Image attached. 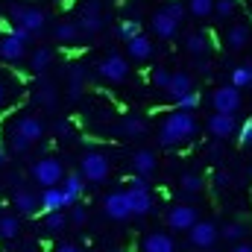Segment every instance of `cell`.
Wrapping results in <instances>:
<instances>
[{
	"label": "cell",
	"instance_id": "8fae6325",
	"mask_svg": "<svg viewBox=\"0 0 252 252\" xmlns=\"http://www.w3.org/2000/svg\"><path fill=\"white\" fill-rule=\"evenodd\" d=\"M196 220H199V214H196V208L188 205V202H179V205H173V208L167 211V226H170L173 232H188Z\"/></svg>",
	"mask_w": 252,
	"mask_h": 252
},
{
	"label": "cell",
	"instance_id": "ffe728a7",
	"mask_svg": "<svg viewBox=\"0 0 252 252\" xmlns=\"http://www.w3.org/2000/svg\"><path fill=\"white\" fill-rule=\"evenodd\" d=\"M62 188H64V196H67V208H70L73 202H79V196L85 190V176L82 173H67L62 179Z\"/></svg>",
	"mask_w": 252,
	"mask_h": 252
},
{
	"label": "cell",
	"instance_id": "e0dca14e",
	"mask_svg": "<svg viewBox=\"0 0 252 252\" xmlns=\"http://www.w3.org/2000/svg\"><path fill=\"white\" fill-rule=\"evenodd\" d=\"M252 41V30L247 27V24H232L229 30H226V47L229 50H244L247 44Z\"/></svg>",
	"mask_w": 252,
	"mask_h": 252
},
{
	"label": "cell",
	"instance_id": "74e56055",
	"mask_svg": "<svg viewBox=\"0 0 252 252\" xmlns=\"http://www.w3.org/2000/svg\"><path fill=\"white\" fill-rule=\"evenodd\" d=\"M138 32H141V24H138V21H121V24H118V35H121L124 41H129V38L138 35Z\"/></svg>",
	"mask_w": 252,
	"mask_h": 252
},
{
	"label": "cell",
	"instance_id": "5b68a950",
	"mask_svg": "<svg viewBox=\"0 0 252 252\" xmlns=\"http://www.w3.org/2000/svg\"><path fill=\"white\" fill-rule=\"evenodd\" d=\"M30 173H32V179H35L41 188L62 185V179H64L62 161H59V158H53V156H44V158H38V161L30 167Z\"/></svg>",
	"mask_w": 252,
	"mask_h": 252
},
{
	"label": "cell",
	"instance_id": "4dcf8cb0",
	"mask_svg": "<svg viewBox=\"0 0 252 252\" xmlns=\"http://www.w3.org/2000/svg\"><path fill=\"white\" fill-rule=\"evenodd\" d=\"M188 12L193 18H208L214 15V0H188Z\"/></svg>",
	"mask_w": 252,
	"mask_h": 252
},
{
	"label": "cell",
	"instance_id": "c3c4849f",
	"mask_svg": "<svg viewBox=\"0 0 252 252\" xmlns=\"http://www.w3.org/2000/svg\"><path fill=\"white\" fill-rule=\"evenodd\" d=\"M250 88H252V62H250Z\"/></svg>",
	"mask_w": 252,
	"mask_h": 252
},
{
	"label": "cell",
	"instance_id": "7c38bea8",
	"mask_svg": "<svg viewBox=\"0 0 252 252\" xmlns=\"http://www.w3.org/2000/svg\"><path fill=\"white\" fill-rule=\"evenodd\" d=\"M205 126H208L211 138H220V141H226V138H232V135L238 132V121H235V115H229V112H214Z\"/></svg>",
	"mask_w": 252,
	"mask_h": 252
},
{
	"label": "cell",
	"instance_id": "9a60e30c",
	"mask_svg": "<svg viewBox=\"0 0 252 252\" xmlns=\"http://www.w3.org/2000/svg\"><path fill=\"white\" fill-rule=\"evenodd\" d=\"M126 53H129L135 62H147V59L156 53V47H153V41H150L147 35L138 32V35H132V38L126 41Z\"/></svg>",
	"mask_w": 252,
	"mask_h": 252
},
{
	"label": "cell",
	"instance_id": "cb8c5ba5",
	"mask_svg": "<svg viewBox=\"0 0 252 252\" xmlns=\"http://www.w3.org/2000/svg\"><path fill=\"white\" fill-rule=\"evenodd\" d=\"M21 27H27V30L35 35V32H41V30L47 27V15H44L41 9L27 6V9H24V18H21Z\"/></svg>",
	"mask_w": 252,
	"mask_h": 252
},
{
	"label": "cell",
	"instance_id": "836d02e7",
	"mask_svg": "<svg viewBox=\"0 0 252 252\" xmlns=\"http://www.w3.org/2000/svg\"><path fill=\"white\" fill-rule=\"evenodd\" d=\"M176 109H188V112H196V109H199V91H193V88H190L188 94L176 97Z\"/></svg>",
	"mask_w": 252,
	"mask_h": 252
},
{
	"label": "cell",
	"instance_id": "7dc6e473",
	"mask_svg": "<svg viewBox=\"0 0 252 252\" xmlns=\"http://www.w3.org/2000/svg\"><path fill=\"white\" fill-rule=\"evenodd\" d=\"M3 164H6V147L0 144V167H3Z\"/></svg>",
	"mask_w": 252,
	"mask_h": 252
},
{
	"label": "cell",
	"instance_id": "30bf717a",
	"mask_svg": "<svg viewBox=\"0 0 252 252\" xmlns=\"http://www.w3.org/2000/svg\"><path fill=\"white\" fill-rule=\"evenodd\" d=\"M129 205H132V217H147L150 211H153V193H150V185H132L129 182Z\"/></svg>",
	"mask_w": 252,
	"mask_h": 252
},
{
	"label": "cell",
	"instance_id": "d4e9b609",
	"mask_svg": "<svg viewBox=\"0 0 252 252\" xmlns=\"http://www.w3.org/2000/svg\"><path fill=\"white\" fill-rule=\"evenodd\" d=\"M38 205H41V199H38L32 190H27V188L15 190V208H18L21 214H32V211H38Z\"/></svg>",
	"mask_w": 252,
	"mask_h": 252
},
{
	"label": "cell",
	"instance_id": "d6986e66",
	"mask_svg": "<svg viewBox=\"0 0 252 252\" xmlns=\"http://www.w3.org/2000/svg\"><path fill=\"white\" fill-rule=\"evenodd\" d=\"M41 208L44 211H56V208H67V196H64L62 185H50V188L41 190Z\"/></svg>",
	"mask_w": 252,
	"mask_h": 252
},
{
	"label": "cell",
	"instance_id": "7402d4cb",
	"mask_svg": "<svg viewBox=\"0 0 252 252\" xmlns=\"http://www.w3.org/2000/svg\"><path fill=\"white\" fill-rule=\"evenodd\" d=\"M190 88H193V79H190L188 70H173V76H170V82H167V94L176 100V97H182V94H188Z\"/></svg>",
	"mask_w": 252,
	"mask_h": 252
},
{
	"label": "cell",
	"instance_id": "4316f807",
	"mask_svg": "<svg viewBox=\"0 0 252 252\" xmlns=\"http://www.w3.org/2000/svg\"><path fill=\"white\" fill-rule=\"evenodd\" d=\"M244 238H247V226L244 223H226V226H220V241H226V244L235 247Z\"/></svg>",
	"mask_w": 252,
	"mask_h": 252
},
{
	"label": "cell",
	"instance_id": "277c9868",
	"mask_svg": "<svg viewBox=\"0 0 252 252\" xmlns=\"http://www.w3.org/2000/svg\"><path fill=\"white\" fill-rule=\"evenodd\" d=\"M79 173L85 176V182H106L109 173H112V161H109L106 153L88 150V153L79 158Z\"/></svg>",
	"mask_w": 252,
	"mask_h": 252
},
{
	"label": "cell",
	"instance_id": "6da1fadb",
	"mask_svg": "<svg viewBox=\"0 0 252 252\" xmlns=\"http://www.w3.org/2000/svg\"><path fill=\"white\" fill-rule=\"evenodd\" d=\"M196 132H199V124H196L193 112L176 109V112H170L161 121V126H158V144L161 147H179V144H188Z\"/></svg>",
	"mask_w": 252,
	"mask_h": 252
},
{
	"label": "cell",
	"instance_id": "60d3db41",
	"mask_svg": "<svg viewBox=\"0 0 252 252\" xmlns=\"http://www.w3.org/2000/svg\"><path fill=\"white\" fill-rule=\"evenodd\" d=\"M24 9H27V6H21V3H15V6H9V18H12L15 24H21V18H24Z\"/></svg>",
	"mask_w": 252,
	"mask_h": 252
},
{
	"label": "cell",
	"instance_id": "603a6c76",
	"mask_svg": "<svg viewBox=\"0 0 252 252\" xmlns=\"http://www.w3.org/2000/svg\"><path fill=\"white\" fill-rule=\"evenodd\" d=\"M147 132V124H144V118H138V115H126L124 121L118 124V135L121 138H141Z\"/></svg>",
	"mask_w": 252,
	"mask_h": 252
},
{
	"label": "cell",
	"instance_id": "d6a6232c",
	"mask_svg": "<svg viewBox=\"0 0 252 252\" xmlns=\"http://www.w3.org/2000/svg\"><path fill=\"white\" fill-rule=\"evenodd\" d=\"M179 188L185 190V193H199L202 190V176H196V173H185L182 179H179Z\"/></svg>",
	"mask_w": 252,
	"mask_h": 252
},
{
	"label": "cell",
	"instance_id": "484cf974",
	"mask_svg": "<svg viewBox=\"0 0 252 252\" xmlns=\"http://www.w3.org/2000/svg\"><path fill=\"white\" fill-rule=\"evenodd\" d=\"M64 229H67V217H64V208L47 211V217H44V232H47V235H62Z\"/></svg>",
	"mask_w": 252,
	"mask_h": 252
},
{
	"label": "cell",
	"instance_id": "8d00e7d4",
	"mask_svg": "<svg viewBox=\"0 0 252 252\" xmlns=\"http://www.w3.org/2000/svg\"><path fill=\"white\" fill-rule=\"evenodd\" d=\"M170 76H173V70H167V67H156L153 70V76H150V82L156 85V88H167V82H170Z\"/></svg>",
	"mask_w": 252,
	"mask_h": 252
},
{
	"label": "cell",
	"instance_id": "7bdbcfd3",
	"mask_svg": "<svg viewBox=\"0 0 252 252\" xmlns=\"http://www.w3.org/2000/svg\"><path fill=\"white\" fill-rule=\"evenodd\" d=\"M67 132H70V124L67 121H59L56 124V135H67Z\"/></svg>",
	"mask_w": 252,
	"mask_h": 252
},
{
	"label": "cell",
	"instance_id": "3957f363",
	"mask_svg": "<svg viewBox=\"0 0 252 252\" xmlns=\"http://www.w3.org/2000/svg\"><path fill=\"white\" fill-rule=\"evenodd\" d=\"M185 21V6L179 3V0H173V3H164L158 12H153V18H150V27H153V32L158 35V38H173L176 32H179V24Z\"/></svg>",
	"mask_w": 252,
	"mask_h": 252
},
{
	"label": "cell",
	"instance_id": "b9f144b4",
	"mask_svg": "<svg viewBox=\"0 0 252 252\" xmlns=\"http://www.w3.org/2000/svg\"><path fill=\"white\" fill-rule=\"evenodd\" d=\"M41 100H44L47 106H53V103H56V94H53V85H41Z\"/></svg>",
	"mask_w": 252,
	"mask_h": 252
},
{
	"label": "cell",
	"instance_id": "f6af8a7d",
	"mask_svg": "<svg viewBox=\"0 0 252 252\" xmlns=\"http://www.w3.org/2000/svg\"><path fill=\"white\" fill-rule=\"evenodd\" d=\"M59 250L62 252H76L79 250V244H67V241H64V244H59Z\"/></svg>",
	"mask_w": 252,
	"mask_h": 252
},
{
	"label": "cell",
	"instance_id": "ba28073f",
	"mask_svg": "<svg viewBox=\"0 0 252 252\" xmlns=\"http://www.w3.org/2000/svg\"><path fill=\"white\" fill-rule=\"evenodd\" d=\"M97 73H100V79L118 85V82H124L126 76H129V62H126V56H121V53H109L106 59L97 62Z\"/></svg>",
	"mask_w": 252,
	"mask_h": 252
},
{
	"label": "cell",
	"instance_id": "f546056e",
	"mask_svg": "<svg viewBox=\"0 0 252 252\" xmlns=\"http://www.w3.org/2000/svg\"><path fill=\"white\" fill-rule=\"evenodd\" d=\"M50 59H53V53H50L47 47H38V50L32 53V59H30V67H32L35 73H41V70L50 67Z\"/></svg>",
	"mask_w": 252,
	"mask_h": 252
},
{
	"label": "cell",
	"instance_id": "f35d334b",
	"mask_svg": "<svg viewBox=\"0 0 252 252\" xmlns=\"http://www.w3.org/2000/svg\"><path fill=\"white\" fill-rule=\"evenodd\" d=\"M238 141H241V147H252V121H247L238 129Z\"/></svg>",
	"mask_w": 252,
	"mask_h": 252
},
{
	"label": "cell",
	"instance_id": "8992f818",
	"mask_svg": "<svg viewBox=\"0 0 252 252\" xmlns=\"http://www.w3.org/2000/svg\"><path fill=\"white\" fill-rule=\"evenodd\" d=\"M220 241V226L214 220H196L188 229V244L193 250H211Z\"/></svg>",
	"mask_w": 252,
	"mask_h": 252
},
{
	"label": "cell",
	"instance_id": "2e32d148",
	"mask_svg": "<svg viewBox=\"0 0 252 252\" xmlns=\"http://www.w3.org/2000/svg\"><path fill=\"white\" fill-rule=\"evenodd\" d=\"M132 167H135V173L138 176H153L156 170H158V156L153 153V150H138L135 156H132Z\"/></svg>",
	"mask_w": 252,
	"mask_h": 252
},
{
	"label": "cell",
	"instance_id": "e575fe53",
	"mask_svg": "<svg viewBox=\"0 0 252 252\" xmlns=\"http://www.w3.org/2000/svg\"><path fill=\"white\" fill-rule=\"evenodd\" d=\"M232 85H238L241 91L250 88V64H238V67L232 70Z\"/></svg>",
	"mask_w": 252,
	"mask_h": 252
},
{
	"label": "cell",
	"instance_id": "83f0119b",
	"mask_svg": "<svg viewBox=\"0 0 252 252\" xmlns=\"http://www.w3.org/2000/svg\"><path fill=\"white\" fill-rule=\"evenodd\" d=\"M82 79H85L82 67H79V64L70 67V76H67V94H70V100H79V94H82Z\"/></svg>",
	"mask_w": 252,
	"mask_h": 252
},
{
	"label": "cell",
	"instance_id": "bcb514c9",
	"mask_svg": "<svg viewBox=\"0 0 252 252\" xmlns=\"http://www.w3.org/2000/svg\"><path fill=\"white\" fill-rule=\"evenodd\" d=\"M3 103H6V85L0 82V109H3Z\"/></svg>",
	"mask_w": 252,
	"mask_h": 252
},
{
	"label": "cell",
	"instance_id": "7a4b0ae2",
	"mask_svg": "<svg viewBox=\"0 0 252 252\" xmlns=\"http://www.w3.org/2000/svg\"><path fill=\"white\" fill-rule=\"evenodd\" d=\"M44 138V124L38 115H21L12 126V150L15 153H27L32 144H38Z\"/></svg>",
	"mask_w": 252,
	"mask_h": 252
},
{
	"label": "cell",
	"instance_id": "9c48e42d",
	"mask_svg": "<svg viewBox=\"0 0 252 252\" xmlns=\"http://www.w3.org/2000/svg\"><path fill=\"white\" fill-rule=\"evenodd\" d=\"M103 214L112 220H129L132 217V205H129V193L126 190H112L103 199Z\"/></svg>",
	"mask_w": 252,
	"mask_h": 252
},
{
	"label": "cell",
	"instance_id": "4fadbf2b",
	"mask_svg": "<svg viewBox=\"0 0 252 252\" xmlns=\"http://www.w3.org/2000/svg\"><path fill=\"white\" fill-rule=\"evenodd\" d=\"M24 53H27V41L18 38L15 32H6V35L0 38V59L18 62V59H24Z\"/></svg>",
	"mask_w": 252,
	"mask_h": 252
},
{
	"label": "cell",
	"instance_id": "ab89813d",
	"mask_svg": "<svg viewBox=\"0 0 252 252\" xmlns=\"http://www.w3.org/2000/svg\"><path fill=\"white\" fill-rule=\"evenodd\" d=\"M70 220H73L76 226H82V223L88 220V211H85V208H82L79 202H73V208H70Z\"/></svg>",
	"mask_w": 252,
	"mask_h": 252
},
{
	"label": "cell",
	"instance_id": "f1b7e54d",
	"mask_svg": "<svg viewBox=\"0 0 252 252\" xmlns=\"http://www.w3.org/2000/svg\"><path fill=\"white\" fill-rule=\"evenodd\" d=\"M18 235H21V223H18V217H12V214L0 217V238H3V241H12V238H18Z\"/></svg>",
	"mask_w": 252,
	"mask_h": 252
},
{
	"label": "cell",
	"instance_id": "44dd1931",
	"mask_svg": "<svg viewBox=\"0 0 252 252\" xmlns=\"http://www.w3.org/2000/svg\"><path fill=\"white\" fill-rule=\"evenodd\" d=\"M79 32H88V35H94V32H100L103 30V15H100V9L97 6H88L82 15H79Z\"/></svg>",
	"mask_w": 252,
	"mask_h": 252
},
{
	"label": "cell",
	"instance_id": "ee69618b",
	"mask_svg": "<svg viewBox=\"0 0 252 252\" xmlns=\"http://www.w3.org/2000/svg\"><path fill=\"white\" fill-rule=\"evenodd\" d=\"M235 250H238V252H252V244H250V241H238V244H235Z\"/></svg>",
	"mask_w": 252,
	"mask_h": 252
},
{
	"label": "cell",
	"instance_id": "d590c367",
	"mask_svg": "<svg viewBox=\"0 0 252 252\" xmlns=\"http://www.w3.org/2000/svg\"><path fill=\"white\" fill-rule=\"evenodd\" d=\"M238 9V0H214V15L217 18H232Z\"/></svg>",
	"mask_w": 252,
	"mask_h": 252
},
{
	"label": "cell",
	"instance_id": "5bb4252c",
	"mask_svg": "<svg viewBox=\"0 0 252 252\" xmlns=\"http://www.w3.org/2000/svg\"><path fill=\"white\" fill-rule=\"evenodd\" d=\"M141 250L144 252H173L176 250V241L167 232H150V235H144Z\"/></svg>",
	"mask_w": 252,
	"mask_h": 252
},
{
	"label": "cell",
	"instance_id": "1f68e13d",
	"mask_svg": "<svg viewBox=\"0 0 252 252\" xmlns=\"http://www.w3.org/2000/svg\"><path fill=\"white\" fill-rule=\"evenodd\" d=\"M79 35V24L76 21H62L59 27H56V38L59 41H73Z\"/></svg>",
	"mask_w": 252,
	"mask_h": 252
},
{
	"label": "cell",
	"instance_id": "ac0fdd59",
	"mask_svg": "<svg viewBox=\"0 0 252 252\" xmlns=\"http://www.w3.org/2000/svg\"><path fill=\"white\" fill-rule=\"evenodd\" d=\"M208 50H211V35H208V32L199 30V32H188V35H185V53H188V56H196V59H199V56H205Z\"/></svg>",
	"mask_w": 252,
	"mask_h": 252
},
{
	"label": "cell",
	"instance_id": "52a82bcc",
	"mask_svg": "<svg viewBox=\"0 0 252 252\" xmlns=\"http://www.w3.org/2000/svg\"><path fill=\"white\" fill-rule=\"evenodd\" d=\"M241 103H244L241 88H238V85H232V82H229V85H220V88H214V91H211V109H214V112L238 115Z\"/></svg>",
	"mask_w": 252,
	"mask_h": 252
}]
</instances>
